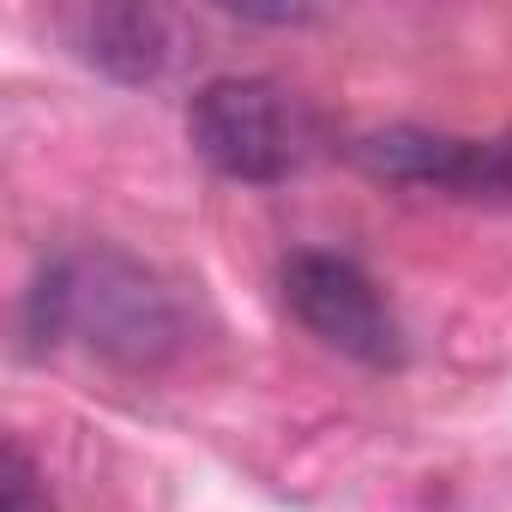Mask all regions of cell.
Returning a JSON list of instances; mask_svg holds the SVG:
<instances>
[{
  "mask_svg": "<svg viewBox=\"0 0 512 512\" xmlns=\"http://www.w3.org/2000/svg\"><path fill=\"white\" fill-rule=\"evenodd\" d=\"M193 151L229 181H284L308 157L302 103L272 79H211L187 103Z\"/></svg>",
  "mask_w": 512,
  "mask_h": 512,
  "instance_id": "obj_1",
  "label": "cell"
},
{
  "mask_svg": "<svg viewBox=\"0 0 512 512\" xmlns=\"http://www.w3.org/2000/svg\"><path fill=\"white\" fill-rule=\"evenodd\" d=\"M284 302L290 314L332 350L368 362V368H398L404 362V332L380 290L338 253H296L284 266Z\"/></svg>",
  "mask_w": 512,
  "mask_h": 512,
  "instance_id": "obj_2",
  "label": "cell"
},
{
  "mask_svg": "<svg viewBox=\"0 0 512 512\" xmlns=\"http://www.w3.org/2000/svg\"><path fill=\"white\" fill-rule=\"evenodd\" d=\"M356 163L398 187H440L464 205H512V139H458L428 127H380Z\"/></svg>",
  "mask_w": 512,
  "mask_h": 512,
  "instance_id": "obj_3",
  "label": "cell"
},
{
  "mask_svg": "<svg viewBox=\"0 0 512 512\" xmlns=\"http://www.w3.org/2000/svg\"><path fill=\"white\" fill-rule=\"evenodd\" d=\"M73 278V326L91 332V344L115 362H151L163 344H175L169 296L145 284L127 260H67Z\"/></svg>",
  "mask_w": 512,
  "mask_h": 512,
  "instance_id": "obj_4",
  "label": "cell"
},
{
  "mask_svg": "<svg viewBox=\"0 0 512 512\" xmlns=\"http://www.w3.org/2000/svg\"><path fill=\"white\" fill-rule=\"evenodd\" d=\"M67 37L97 73L121 85H151L169 67V19L157 7H79L67 13Z\"/></svg>",
  "mask_w": 512,
  "mask_h": 512,
  "instance_id": "obj_5",
  "label": "cell"
},
{
  "mask_svg": "<svg viewBox=\"0 0 512 512\" xmlns=\"http://www.w3.org/2000/svg\"><path fill=\"white\" fill-rule=\"evenodd\" d=\"M0 512H55L49 494L37 488V470L25 458V446H7V464H0Z\"/></svg>",
  "mask_w": 512,
  "mask_h": 512,
  "instance_id": "obj_6",
  "label": "cell"
}]
</instances>
